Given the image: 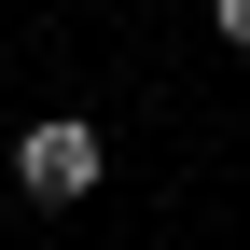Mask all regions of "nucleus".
Instances as JSON below:
<instances>
[{
  "label": "nucleus",
  "instance_id": "f257e3e1",
  "mask_svg": "<svg viewBox=\"0 0 250 250\" xmlns=\"http://www.w3.org/2000/svg\"><path fill=\"white\" fill-rule=\"evenodd\" d=\"M98 167H111V139H98L83 111H42V125L14 139V181H28L42 208H70V195H98Z\"/></svg>",
  "mask_w": 250,
  "mask_h": 250
},
{
  "label": "nucleus",
  "instance_id": "f03ea898",
  "mask_svg": "<svg viewBox=\"0 0 250 250\" xmlns=\"http://www.w3.org/2000/svg\"><path fill=\"white\" fill-rule=\"evenodd\" d=\"M208 28H223V42H250V0H208Z\"/></svg>",
  "mask_w": 250,
  "mask_h": 250
}]
</instances>
